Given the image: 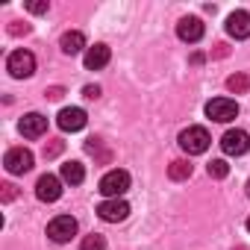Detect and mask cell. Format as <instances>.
I'll use <instances>...</instances> for the list:
<instances>
[{
    "instance_id": "cell-20",
    "label": "cell",
    "mask_w": 250,
    "mask_h": 250,
    "mask_svg": "<svg viewBox=\"0 0 250 250\" xmlns=\"http://www.w3.org/2000/svg\"><path fill=\"white\" fill-rule=\"evenodd\" d=\"M80 250H106V238H103V235H97V232H91V235H85V238H83Z\"/></svg>"
},
{
    "instance_id": "cell-1",
    "label": "cell",
    "mask_w": 250,
    "mask_h": 250,
    "mask_svg": "<svg viewBox=\"0 0 250 250\" xmlns=\"http://www.w3.org/2000/svg\"><path fill=\"white\" fill-rule=\"evenodd\" d=\"M209 145H212V139H209V133H206L203 127H188V130L180 133V147H183L188 156H200V153H206Z\"/></svg>"
},
{
    "instance_id": "cell-25",
    "label": "cell",
    "mask_w": 250,
    "mask_h": 250,
    "mask_svg": "<svg viewBox=\"0 0 250 250\" xmlns=\"http://www.w3.org/2000/svg\"><path fill=\"white\" fill-rule=\"evenodd\" d=\"M83 94H85L88 100H97V97H100V85H85V88H83Z\"/></svg>"
},
{
    "instance_id": "cell-16",
    "label": "cell",
    "mask_w": 250,
    "mask_h": 250,
    "mask_svg": "<svg viewBox=\"0 0 250 250\" xmlns=\"http://www.w3.org/2000/svg\"><path fill=\"white\" fill-rule=\"evenodd\" d=\"M62 180L71 183V186H80V183L85 180V168H83L80 162H65V165H62Z\"/></svg>"
},
{
    "instance_id": "cell-13",
    "label": "cell",
    "mask_w": 250,
    "mask_h": 250,
    "mask_svg": "<svg viewBox=\"0 0 250 250\" xmlns=\"http://www.w3.org/2000/svg\"><path fill=\"white\" fill-rule=\"evenodd\" d=\"M177 36L183 39V42H188V44H194V42H200L203 39V21L200 18H183L180 24H177Z\"/></svg>"
},
{
    "instance_id": "cell-27",
    "label": "cell",
    "mask_w": 250,
    "mask_h": 250,
    "mask_svg": "<svg viewBox=\"0 0 250 250\" xmlns=\"http://www.w3.org/2000/svg\"><path fill=\"white\" fill-rule=\"evenodd\" d=\"M215 47H218V50H215V56H227V53H229V50H227V44H215Z\"/></svg>"
},
{
    "instance_id": "cell-14",
    "label": "cell",
    "mask_w": 250,
    "mask_h": 250,
    "mask_svg": "<svg viewBox=\"0 0 250 250\" xmlns=\"http://www.w3.org/2000/svg\"><path fill=\"white\" fill-rule=\"evenodd\" d=\"M109 56H112V50H109L106 44H91V47L85 50V68H88V71H100V68L109 62Z\"/></svg>"
},
{
    "instance_id": "cell-28",
    "label": "cell",
    "mask_w": 250,
    "mask_h": 250,
    "mask_svg": "<svg viewBox=\"0 0 250 250\" xmlns=\"http://www.w3.org/2000/svg\"><path fill=\"white\" fill-rule=\"evenodd\" d=\"M247 197H250V180H247Z\"/></svg>"
},
{
    "instance_id": "cell-23",
    "label": "cell",
    "mask_w": 250,
    "mask_h": 250,
    "mask_svg": "<svg viewBox=\"0 0 250 250\" xmlns=\"http://www.w3.org/2000/svg\"><path fill=\"white\" fill-rule=\"evenodd\" d=\"M27 33H30V24H21V21L9 24V36H27Z\"/></svg>"
},
{
    "instance_id": "cell-6",
    "label": "cell",
    "mask_w": 250,
    "mask_h": 250,
    "mask_svg": "<svg viewBox=\"0 0 250 250\" xmlns=\"http://www.w3.org/2000/svg\"><path fill=\"white\" fill-rule=\"evenodd\" d=\"M221 147L227 156H244L250 150V136L244 130H227L224 139H221Z\"/></svg>"
},
{
    "instance_id": "cell-18",
    "label": "cell",
    "mask_w": 250,
    "mask_h": 250,
    "mask_svg": "<svg viewBox=\"0 0 250 250\" xmlns=\"http://www.w3.org/2000/svg\"><path fill=\"white\" fill-rule=\"evenodd\" d=\"M227 88H229L232 94H244V91L250 88V77H247V74H232V77L227 80Z\"/></svg>"
},
{
    "instance_id": "cell-10",
    "label": "cell",
    "mask_w": 250,
    "mask_h": 250,
    "mask_svg": "<svg viewBox=\"0 0 250 250\" xmlns=\"http://www.w3.org/2000/svg\"><path fill=\"white\" fill-rule=\"evenodd\" d=\"M18 130H21V136H24V139H42V136L47 133V118H44V115H39V112H30V115H24V118H21Z\"/></svg>"
},
{
    "instance_id": "cell-21",
    "label": "cell",
    "mask_w": 250,
    "mask_h": 250,
    "mask_svg": "<svg viewBox=\"0 0 250 250\" xmlns=\"http://www.w3.org/2000/svg\"><path fill=\"white\" fill-rule=\"evenodd\" d=\"M27 9H30L33 15H44L50 6H47V0H33V3H27Z\"/></svg>"
},
{
    "instance_id": "cell-24",
    "label": "cell",
    "mask_w": 250,
    "mask_h": 250,
    "mask_svg": "<svg viewBox=\"0 0 250 250\" xmlns=\"http://www.w3.org/2000/svg\"><path fill=\"white\" fill-rule=\"evenodd\" d=\"M62 153V142H50L47 147H44V159H53V156H59Z\"/></svg>"
},
{
    "instance_id": "cell-12",
    "label": "cell",
    "mask_w": 250,
    "mask_h": 250,
    "mask_svg": "<svg viewBox=\"0 0 250 250\" xmlns=\"http://www.w3.org/2000/svg\"><path fill=\"white\" fill-rule=\"evenodd\" d=\"M227 33H229L232 39H250V12L235 9V12L227 18Z\"/></svg>"
},
{
    "instance_id": "cell-15",
    "label": "cell",
    "mask_w": 250,
    "mask_h": 250,
    "mask_svg": "<svg viewBox=\"0 0 250 250\" xmlns=\"http://www.w3.org/2000/svg\"><path fill=\"white\" fill-rule=\"evenodd\" d=\"M59 47H62V53H65V56H77V53H83V47H85V36H83L80 30H71V33H65V36H62Z\"/></svg>"
},
{
    "instance_id": "cell-5",
    "label": "cell",
    "mask_w": 250,
    "mask_h": 250,
    "mask_svg": "<svg viewBox=\"0 0 250 250\" xmlns=\"http://www.w3.org/2000/svg\"><path fill=\"white\" fill-rule=\"evenodd\" d=\"M206 115L212 121H218V124H227V121H232L238 115V103L229 100V97H215V100L206 103Z\"/></svg>"
},
{
    "instance_id": "cell-3",
    "label": "cell",
    "mask_w": 250,
    "mask_h": 250,
    "mask_svg": "<svg viewBox=\"0 0 250 250\" xmlns=\"http://www.w3.org/2000/svg\"><path fill=\"white\" fill-rule=\"evenodd\" d=\"M6 71H9L15 80L33 77V71H36V56H33L30 50H12L9 59H6Z\"/></svg>"
},
{
    "instance_id": "cell-22",
    "label": "cell",
    "mask_w": 250,
    "mask_h": 250,
    "mask_svg": "<svg viewBox=\"0 0 250 250\" xmlns=\"http://www.w3.org/2000/svg\"><path fill=\"white\" fill-rule=\"evenodd\" d=\"M15 186L12 183H3V186H0V197H3V203H9V200H15Z\"/></svg>"
},
{
    "instance_id": "cell-4",
    "label": "cell",
    "mask_w": 250,
    "mask_h": 250,
    "mask_svg": "<svg viewBox=\"0 0 250 250\" xmlns=\"http://www.w3.org/2000/svg\"><path fill=\"white\" fill-rule=\"evenodd\" d=\"M77 235V221L71 215H56L50 224H47V238L56 241V244H65Z\"/></svg>"
},
{
    "instance_id": "cell-7",
    "label": "cell",
    "mask_w": 250,
    "mask_h": 250,
    "mask_svg": "<svg viewBox=\"0 0 250 250\" xmlns=\"http://www.w3.org/2000/svg\"><path fill=\"white\" fill-rule=\"evenodd\" d=\"M36 197H39L42 203H56V200L62 197V180L53 177V174L39 177V183H36Z\"/></svg>"
},
{
    "instance_id": "cell-17",
    "label": "cell",
    "mask_w": 250,
    "mask_h": 250,
    "mask_svg": "<svg viewBox=\"0 0 250 250\" xmlns=\"http://www.w3.org/2000/svg\"><path fill=\"white\" fill-rule=\"evenodd\" d=\"M168 177H171V180H188V177H191V165H188L186 159H177V162L168 165Z\"/></svg>"
},
{
    "instance_id": "cell-29",
    "label": "cell",
    "mask_w": 250,
    "mask_h": 250,
    "mask_svg": "<svg viewBox=\"0 0 250 250\" xmlns=\"http://www.w3.org/2000/svg\"><path fill=\"white\" fill-rule=\"evenodd\" d=\"M247 229H250V218H247Z\"/></svg>"
},
{
    "instance_id": "cell-11",
    "label": "cell",
    "mask_w": 250,
    "mask_h": 250,
    "mask_svg": "<svg viewBox=\"0 0 250 250\" xmlns=\"http://www.w3.org/2000/svg\"><path fill=\"white\" fill-rule=\"evenodd\" d=\"M56 124H59V130H65V133H77V130L85 127V112L80 106H68V109L59 112Z\"/></svg>"
},
{
    "instance_id": "cell-9",
    "label": "cell",
    "mask_w": 250,
    "mask_h": 250,
    "mask_svg": "<svg viewBox=\"0 0 250 250\" xmlns=\"http://www.w3.org/2000/svg\"><path fill=\"white\" fill-rule=\"evenodd\" d=\"M3 165H6L9 174H27V171L33 168V153H30L27 147H12V150L6 153Z\"/></svg>"
},
{
    "instance_id": "cell-19",
    "label": "cell",
    "mask_w": 250,
    "mask_h": 250,
    "mask_svg": "<svg viewBox=\"0 0 250 250\" xmlns=\"http://www.w3.org/2000/svg\"><path fill=\"white\" fill-rule=\"evenodd\" d=\"M206 171H209V177H212V180H224V177L229 174V165H227L224 159H212Z\"/></svg>"
},
{
    "instance_id": "cell-26",
    "label": "cell",
    "mask_w": 250,
    "mask_h": 250,
    "mask_svg": "<svg viewBox=\"0 0 250 250\" xmlns=\"http://www.w3.org/2000/svg\"><path fill=\"white\" fill-rule=\"evenodd\" d=\"M44 94H47V97H50V100H59V97H62V94H65V88H62V85H53V88H47V91H44Z\"/></svg>"
},
{
    "instance_id": "cell-2",
    "label": "cell",
    "mask_w": 250,
    "mask_h": 250,
    "mask_svg": "<svg viewBox=\"0 0 250 250\" xmlns=\"http://www.w3.org/2000/svg\"><path fill=\"white\" fill-rule=\"evenodd\" d=\"M127 188H130V174L115 168V171H109V174L100 180V188H97V191H100L106 200H118Z\"/></svg>"
},
{
    "instance_id": "cell-8",
    "label": "cell",
    "mask_w": 250,
    "mask_h": 250,
    "mask_svg": "<svg viewBox=\"0 0 250 250\" xmlns=\"http://www.w3.org/2000/svg\"><path fill=\"white\" fill-rule=\"evenodd\" d=\"M97 215L106 221V224H118V221H124L130 215V203L127 200H103L100 206H97Z\"/></svg>"
}]
</instances>
